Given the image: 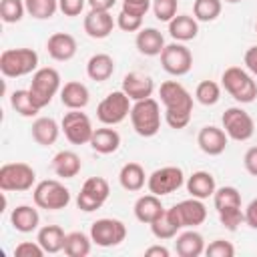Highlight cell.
I'll return each mask as SVG.
<instances>
[{
	"label": "cell",
	"instance_id": "cell-47",
	"mask_svg": "<svg viewBox=\"0 0 257 257\" xmlns=\"http://www.w3.org/2000/svg\"><path fill=\"white\" fill-rule=\"evenodd\" d=\"M243 165H245V171L251 175V177H257V147H249L243 155Z\"/></svg>",
	"mask_w": 257,
	"mask_h": 257
},
{
	"label": "cell",
	"instance_id": "cell-35",
	"mask_svg": "<svg viewBox=\"0 0 257 257\" xmlns=\"http://www.w3.org/2000/svg\"><path fill=\"white\" fill-rule=\"evenodd\" d=\"M90 247H92L90 235H86L82 231H70V233H66L62 251L68 257H86L90 253Z\"/></svg>",
	"mask_w": 257,
	"mask_h": 257
},
{
	"label": "cell",
	"instance_id": "cell-9",
	"mask_svg": "<svg viewBox=\"0 0 257 257\" xmlns=\"http://www.w3.org/2000/svg\"><path fill=\"white\" fill-rule=\"evenodd\" d=\"M221 124H223V131L227 133V137L237 143L249 141L255 133V122H253L251 114L241 106H229L221 116Z\"/></svg>",
	"mask_w": 257,
	"mask_h": 257
},
{
	"label": "cell",
	"instance_id": "cell-37",
	"mask_svg": "<svg viewBox=\"0 0 257 257\" xmlns=\"http://www.w3.org/2000/svg\"><path fill=\"white\" fill-rule=\"evenodd\" d=\"M223 0H195L193 2V16L199 22H213L221 16Z\"/></svg>",
	"mask_w": 257,
	"mask_h": 257
},
{
	"label": "cell",
	"instance_id": "cell-30",
	"mask_svg": "<svg viewBox=\"0 0 257 257\" xmlns=\"http://www.w3.org/2000/svg\"><path fill=\"white\" fill-rule=\"evenodd\" d=\"M88 145L98 155H112L120 147V135H118V131H114V128H110V126L104 124L100 128H94Z\"/></svg>",
	"mask_w": 257,
	"mask_h": 257
},
{
	"label": "cell",
	"instance_id": "cell-21",
	"mask_svg": "<svg viewBox=\"0 0 257 257\" xmlns=\"http://www.w3.org/2000/svg\"><path fill=\"white\" fill-rule=\"evenodd\" d=\"M62 126L52 118V116H38L32 120L30 126V135L34 139V143H38L40 147H50L58 141Z\"/></svg>",
	"mask_w": 257,
	"mask_h": 257
},
{
	"label": "cell",
	"instance_id": "cell-39",
	"mask_svg": "<svg viewBox=\"0 0 257 257\" xmlns=\"http://www.w3.org/2000/svg\"><path fill=\"white\" fill-rule=\"evenodd\" d=\"M26 14H30L36 20H48L58 10V0H24Z\"/></svg>",
	"mask_w": 257,
	"mask_h": 257
},
{
	"label": "cell",
	"instance_id": "cell-17",
	"mask_svg": "<svg viewBox=\"0 0 257 257\" xmlns=\"http://www.w3.org/2000/svg\"><path fill=\"white\" fill-rule=\"evenodd\" d=\"M76 50H78L76 38L68 32H54L46 40V52L52 60H58V62L72 60Z\"/></svg>",
	"mask_w": 257,
	"mask_h": 257
},
{
	"label": "cell",
	"instance_id": "cell-50",
	"mask_svg": "<svg viewBox=\"0 0 257 257\" xmlns=\"http://www.w3.org/2000/svg\"><path fill=\"white\" fill-rule=\"evenodd\" d=\"M145 255L147 257H169L171 251L165 245H151V247L145 249Z\"/></svg>",
	"mask_w": 257,
	"mask_h": 257
},
{
	"label": "cell",
	"instance_id": "cell-18",
	"mask_svg": "<svg viewBox=\"0 0 257 257\" xmlns=\"http://www.w3.org/2000/svg\"><path fill=\"white\" fill-rule=\"evenodd\" d=\"M173 207L177 211V217H179L183 229L185 227L187 229H195V227L203 225L205 219H207V207L203 205L201 199L189 197V199H185V201H181V203H177Z\"/></svg>",
	"mask_w": 257,
	"mask_h": 257
},
{
	"label": "cell",
	"instance_id": "cell-19",
	"mask_svg": "<svg viewBox=\"0 0 257 257\" xmlns=\"http://www.w3.org/2000/svg\"><path fill=\"white\" fill-rule=\"evenodd\" d=\"M120 90H124V94L137 102V100H143V98H149L153 96L155 92V82L149 74H143V72H128L124 74L122 78V86Z\"/></svg>",
	"mask_w": 257,
	"mask_h": 257
},
{
	"label": "cell",
	"instance_id": "cell-41",
	"mask_svg": "<svg viewBox=\"0 0 257 257\" xmlns=\"http://www.w3.org/2000/svg\"><path fill=\"white\" fill-rule=\"evenodd\" d=\"M153 14L159 22H171L177 16V8H179V0H153Z\"/></svg>",
	"mask_w": 257,
	"mask_h": 257
},
{
	"label": "cell",
	"instance_id": "cell-23",
	"mask_svg": "<svg viewBox=\"0 0 257 257\" xmlns=\"http://www.w3.org/2000/svg\"><path fill=\"white\" fill-rule=\"evenodd\" d=\"M135 46L145 56H161V52L167 44H165V36L161 34V30L149 26V28H141L137 32Z\"/></svg>",
	"mask_w": 257,
	"mask_h": 257
},
{
	"label": "cell",
	"instance_id": "cell-8",
	"mask_svg": "<svg viewBox=\"0 0 257 257\" xmlns=\"http://www.w3.org/2000/svg\"><path fill=\"white\" fill-rule=\"evenodd\" d=\"M133 100L124 94V90H112L108 92L96 106V118L106 124V126H114L118 122H122L128 114H131V104Z\"/></svg>",
	"mask_w": 257,
	"mask_h": 257
},
{
	"label": "cell",
	"instance_id": "cell-52",
	"mask_svg": "<svg viewBox=\"0 0 257 257\" xmlns=\"http://www.w3.org/2000/svg\"><path fill=\"white\" fill-rule=\"evenodd\" d=\"M225 2H229V4H237V2H241V0H225Z\"/></svg>",
	"mask_w": 257,
	"mask_h": 257
},
{
	"label": "cell",
	"instance_id": "cell-28",
	"mask_svg": "<svg viewBox=\"0 0 257 257\" xmlns=\"http://www.w3.org/2000/svg\"><path fill=\"white\" fill-rule=\"evenodd\" d=\"M169 34L177 42H189L199 34V20L191 14H177L169 22Z\"/></svg>",
	"mask_w": 257,
	"mask_h": 257
},
{
	"label": "cell",
	"instance_id": "cell-22",
	"mask_svg": "<svg viewBox=\"0 0 257 257\" xmlns=\"http://www.w3.org/2000/svg\"><path fill=\"white\" fill-rule=\"evenodd\" d=\"M185 187H187V193H189L191 197L201 199V201L213 197V193L217 191L215 177H213L209 171H195L193 175L187 177Z\"/></svg>",
	"mask_w": 257,
	"mask_h": 257
},
{
	"label": "cell",
	"instance_id": "cell-10",
	"mask_svg": "<svg viewBox=\"0 0 257 257\" xmlns=\"http://www.w3.org/2000/svg\"><path fill=\"white\" fill-rule=\"evenodd\" d=\"M110 195L108 181L104 177H90L82 183L80 193L76 195V207L84 213H92L100 209Z\"/></svg>",
	"mask_w": 257,
	"mask_h": 257
},
{
	"label": "cell",
	"instance_id": "cell-25",
	"mask_svg": "<svg viewBox=\"0 0 257 257\" xmlns=\"http://www.w3.org/2000/svg\"><path fill=\"white\" fill-rule=\"evenodd\" d=\"M135 217L137 221L145 223V225H151L155 219H159L163 213H165V207L161 203V197L149 193V195H141L137 201H135Z\"/></svg>",
	"mask_w": 257,
	"mask_h": 257
},
{
	"label": "cell",
	"instance_id": "cell-15",
	"mask_svg": "<svg viewBox=\"0 0 257 257\" xmlns=\"http://www.w3.org/2000/svg\"><path fill=\"white\" fill-rule=\"evenodd\" d=\"M82 26H84L86 36H90L94 40H102V38H108L112 34L116 20L112 18L110 10H88Z\"/></svg>",
	"mask_w": 257,
	"mask_h": 257
},
{
	"label": "cell",
	"instance_id": "cell-31",
	"mask_svg": "<svg viewBox=\"0 0 257 257\" xmlns=\"http://www.w3.org/2000/svg\"><path fill=\"white\" fill-rule=\"evenodd\" d=\"M112 72H114V60H112V56L106 54V52H96V54H92V56L88 58V62H86V74H88V78L94 80V82H104V80H108V78L112 76Z\"/></svg>",
	"mask_w": 257,
	"mask_h": 257
},
{
	"label": "cell",
	"instance_id": "cell-44",
	"mask_svg": "<svg viewBox=\"0 0 257 257\" xmlns=\"http://www.w3.org/2000/svg\"><path fill=\"white\" fill-rule=\"evenodd\" d=\"M14 255L16 257H42L46 253L38 241H22L14 247Z\"/></svg>",
	"mask_w": 257,
	"mask_h": 257
},
{
	"label": "cell",
	"instance_id": "cell-1",
	"mask_svg": "<svg viewBox=\"0 0 257 257\" xmlns=\"http://www.w3.org/2000/svg\"><path fill=\"white\" fill-rule=\"evenodd\" d=\"M159 96L165 106V122L175 131L185 128L193 114L191 92L177 80H165L159 88Z\"/></svg>",
	"mask_w": 257,
	"mask_h": 257
},
{
	"label": "cell",
	"instance_id": "cell-3",
	"mask_svg": "<svg viewBox=\"0 0 257 257\" xmlns=\"http://www.w3.org/2000/svg\"><path fill=\"white\" fill-rule=\"evenodd\" d=\"M131 124L139 137L151 139L161 131V104L149 96L143 100L133 102L131 108Z\"/></svg>",
	"mask_w": 257,
	"mask_h": 257
},
{
	"label": "cell",
	"instance_id": "cell-32",
	"mask_svg": "<svg viewBox=\"0 0 257 257\" xmlns=\"http://www.w3.org/2000/svg\"><path fill=\"white\" fill-rule=\"evenodd\" d=\"M64 239H66V233L60 225H44L38 229V235H36V241L40 243V247L44 249V253H60L64 249Z\"/></svg>",
	"mask_w": 257,
	"mask_h": 257
},
{
	"label": "cell",
	"instance_id": "cell-40",
	"mask_svg": "<svg viewBox=\"0 0 257 257\" xmlns=\"http://www.w3.org/2000/svg\"><path fill=\"white\" fill-rule=\"evenodd\" d=\"M26 4L24 0H0V18L4 24H16L24 18Z\"/></svg>",
	"mask_w": 257,
	"mask_h": 257
},
{
	"label": "cell",
	"instance_id": "cell-12",
	"mask_svg": "<svg viewBox=\"0 0 257 257\" xmlns=\"http://www.w3.org/2000/svg\"><path fill=\"white\" fill-rule=\"evenodd\" d=\"M183 185H185V173L181 167H175V165L161 167V169L153 171L147 179L149 193H153L157 197L171 195V193L179 191Z\"/></svg>",
	"mask_w": 257,
	"mask_h": 257
},
{
	"label": "cell",
	"instance_id": "cell-48",
	"mask_svg": "<svg viewBox=\"0 0 257 257\" xmlns=\"http://www.w3.org/2000/svg\"><path fill=\"white\" fill-rule=\"evenodd\" d=\"M243 62H245V68L257 76V46H249L245 50V56H243Z\"/></svg>",
	"mask_w": 257,
	"mask_h": 257
},
{
	"label": "cell",
	"instance_id": "cell-20",
	"mask_svg": "<svg viewBox=\"0 0 257 257\" xmlns=\"http://www.w3.org/2000/svg\"><path fill=\"white\" fill-rule=\"evenodd\" d=\"M88 100H90V92H88L86 84H82L80 80H68L62 84L60 102L68 110H82L88 104Z\"/></svg>",
	"mask_w": 257,
	"mask_h": 257
},
{
	"label": "cell",
	"instance_id": "cell-5",
	"mask_svg": "<svg viewBox=\"0 0 257 257\" xmlns=\"http://www.w3.org/2000/svg\"><path fill=\"white\" fill-rule=\"evenodd\" d=\"M60 82H62V80H60V72H58L56 68H52V66H42V68H38V70L32 74V80H30L28 90H30L34 102H36L40 108H44V106H48V104L52 102V98L60 92V88H62Z\"/></svg>",
	"mask_w": 257,
	"mask_h": 257
},
{
	"label": "cell",
	"instance_id": "cell-2",
	"mask_svg": "<svg viewBox=\"0 0 257 257\" xmlns=\"http://www.w3.org/2000/svg\"><path fill=\"white\" fill-rule=\"evenodd\" d=\"M38 70V52L34 48H6L0 52V72L6 78H20Z\"/></svg>",
	"mask_w": 257,
	"mask_h": 257
},
{
	"label": "cell",
	"instance_id": "cell-34",
	"mask_svg": "<svg viewBox=\"0 0 257 257\" xmlns=\"http://www.w3.org/2000/svg\"><path fill=\"white\" fill-rule=\"evenodd\" d=\"M10 106L14 108V112H18L20 116H24V118H32V116H36L42 108L34 102V98H32V94H30V90L28 88H18V90H14L12 94H10Z\"/></svg>",
	"mask_w": 257,
	"mask_h": 257
},
{
	"label": "cell",
	"instance_id": "cell-36",
	"mask_svg": "<svg viewBox=\"0 0 257 257\" xmlns=\"http://www.w3.org/2000/svg\"><path fill=\"white\" fill-rule=\"evenodd\" d=\"M213 203L217 213H225V211H233V209H241V193L235 187H219L213 193Z\"/></svg>",
	"mask_w": 257,
	"mask_h": 257
},
{
	"label": "cell",
	"instance_id": "cell-4",
	"mask_svg": "<svg viewBox=\"0 0 257 257\" xmlns=\"http://www.w3.org/2000/svg\"><path fill=\"white\" fill-rule=\"evenodd\" d=\"M221 86L241 104H249L257 98V82L253 74L241 66H229L221 74Z\"/></svg>",
	"mask_w": 257,
	"mask_h": 257
},
{
	"label": "cell",
	"instance_id": "cell-42",
	"mask_svg": "<svg viewBox=\"0 0 257 257\" xmlns=\"http://www.w3.org/2000/svg\"><path fill=\"white\" fill-rule=\"evenodd\" d=\"M205 255L207 257H233L235 255V247H233L231 241L215 239L209 245H205Z\"/></svg>",
	"mask_w": 257,
	"mask_h": 257
},
{
	"label": "cell",
	"instance_id": "cell-11",
	"mask_svg": "<svg viewBox=\"0 0 257 257\" xmlns=\"http://www.w3.org/2000/svg\"><path fill=\"white\" fill-rule=\"evenodd\" d=\"M90 239L94 245L98 247H116L120 245L124 239H126V225L118 219H112V217H102V219H96L92 225H90Z\"/></svg>",
	"mask_w": 257,
	"mask_h": 257
},
{
	"label": "cell",
	"instance_id": "cell-46",
	"mask_svg": "<svg viewBox=\"0 0 257 257\" xmlns=\"http://www.w3.org/2000/svg\"><path fill=\"white\" fill-rule=\"evenodd\" d=\"M151 6H153V0H122V8L120 10L145 18V14L151 10Z\"/></svg>",
	"mask_w": 257,
	"mask_h": 257
},
{
	"label": "cell",
	"instance_id": "cell-24",
	"mask_svg": "<svg viewBox=\"0 0 257 257\" xmlns=\"http://www.w3.org/2000/svg\"><path fill=\"white\" fill-rule=\"evenodd\" d=\"M175 251H177L179 257H199V255L205 253V239L199 231L187 229L183 233H177Z\"/></svg>",
	"mask_w": 257,
	"mask_h": 257
},
{
	"label": "cell",
	"instance_id": "cell-51",
	"mask_svg": "<svg viewBox=\"0 0 257 257\" xmlns=\"http://www.w3.org/2000/svg\"><path fill=\"white\" fill-rule=\"evenodd\" d=\"M86 2L90 10H110L116 4V0H86Z\"/></svg>",
	"mask_w": 257,
	"mask_h": 257
},
{
	"label": "cell",
	"instance_id": "cell-53",
	"mask_svg": "<svg viewBox=\"0 0 257 257\" xmlns=\"http://www.w3.org/2000/svg\"><path fill=\"white\" fill-rule=\"evenodd\" d=\"M255 32H257V22H255Z\"/></svg>",
	"mask_w": 257,
	"mask_h": 257
},
{
	"label": "cell",
	"instance_id": "cell-27",
	"mask_svg": "<svg viewBox=\"0 0 257 257\" xmlns=\"http://www.w3.org/2000/svg\"><path fill=\"white\" fill-rule=\"evenodd\" d=\"M50 167H52L56 177H60V179H74L80 173V169H82V161H80V157L74 151H58L52 157Z\"/></svg>",
	"mask_w": 257,
	"mask_h": 257
},
{
	"label": "cell",
	"instance_id": "cell-16",
	"mask_svg": "<svg viewBox=\"0 0 257 257\" xmlns=\"http://www.w3.org/2000/svg\"><path fill=\"white\" fill-rule=\"evenodd\" d=\"M227 143H229V137H227V133L223 131V126L219 128V126H215V124H207V126H203V128L199 131V135H197V145H199V149H201L205 155H209V157H217V155L225 153Z\"/></svg>",
	"mask_w": 257,
	"mask_h": 257
},
{
	"label": "cell",
	"instance_id": "cell-14",
	"mask_svg": "<svg viewBox=\"0 0 257 257\" xmlns=\"http://www.w3.org/2000/svg\"><path fill=\"white\" fill-rule=\"evenodd\" d=\"M62 133L70 145H88L94 133L92 122L86 112L82 110H68L60 120Z\"/></svg>",
	"mask_w": 257,
	"mask_h": 257
},
{
	"label": "cell",
	"instance_id": "cell-26",
	"mask_svg": "<svg viewBox=\"0 0 257 257\" xmlns=\"http://www.w3.org/2000/svg\"><path fill=\"white\" fill-rule=\"evenodd\" d=\"M181 229H183V225H181V221H179V217H177L175 207L165 209V213H163L159 219H155V221L151 223V233H153L159 241L175 239Z\"/></svg>",
	"mask_w": 257,
	"mask_h": 257
},
{
	"label": "cell",
	"instance_id": "cell-13",
	"mask_svg": "<svg viewBox=\"0 0 257 257\" xmlns=\"http://www.w3.org/2000/svg\"><path fill=\"white\" fill-rule=\"evenodd\" d=\"M161 66L171 76H185L193 68V54L185 42H171L161 52Z\"/></svg>",
	"mask_w": 257,
	"mask_h": 257
},
{
	"label": "cell",
	"instance_id": "cell-33",
	"mask_svg": "<svg viewBox=\"0 0 257 257\" xmlns=\"http://www.w3.org/2000/svg\"><path fill=\"white\" fill-rule=\"evenodd\" d=\"M147 179H149V177L145 175V169H143L139 163H126V165H122L120 171H118V183H120V187H122L124 191H128V193L141 191V189L145 187Z\"/></svg>",
	"mask_w": 257,
	"mask_h": 257
},
{
	"label": "cell",
	"instance_id": "cell-43",
	"mask_svg": "<svg viewBox=\"0 0 257 257\" xmlns=\"http://www.w3.org/2000/svg\"><path fill=\"white\" fill-rule=\"evenodd\" d=\"M116 26L122 32H139L143 28V16H137V14L120 10L118 16H116Z\"/></svg>",
	"mask_w": 257,
	"mask_h": 257
},
{
	"label": "cell",
	"instance_id": "cell-45",
	"mask_svg": "<svg viewBox=\"0 0 257 257\" xmlns=\"http://www.w3.org/2000/svg\"><path fill=\"white\" fill-rule=\"evenodd\" d=\"M86 4H88L86 0H58V10L64 16L74 18V16H80L82 14V10H84Z\"/></svg>",
	"mask_w": 257,
	"mask_h": 257
},
{
	"label": "cell",
	"instance_id": "cell-7",
	"mask_svg": "<svg viewBox=\"0 0 257 257\" xmlns=\"http://www.w3.org/2000/svg\"><path fill=\"white\" fill-rule=\"evenodd\" d=\"M36 185V171L26 163H4L0 167V189L4 193H24Z\"/></svg>",
	"mask_w": 257,
	"mask_h": 257
},
{
	"label": "cell",
	"instance_id": "cell-49",
	"mask_svg": "<svg viewBox=\"0 0 257 257\" xmlns=\"http://www.w3.org/2000/svg\"><path fill=\"white\" fill-rule=\"evenodd\" d=\"M245 223L251 227V229H257V197L247 205L245 209Z\"/></svg>",
	"mask_w": 257,
	"mask_h": 257
},
{
	"label": "cell",
	"instance_id": "cell-6",
	"mask_svg": "<svg viewBox=\"0 0 257 257\" xmlns=\"http://www.w3.org/2000/svg\"><path fill=\"white\" fill-rule=\"evenodd\" d=\"M32 199H34V205L38 209L60 211V209H66L68 207V203H70V191H68V187H64L56 179H44V181H40V183L34 185Z\"/></svg>",
	"mask_w": 257,
	"mask_h": 257
},
{
	"label": "cell",
	"instance_id": "cell-29",
	"mask_svg": "<svg viewBox=\"0 0 257 257\" xmlns=\"http://www.w3.org/2000/svg\"><path fill=\"white\" fill-rule=\"evenodd\" d=\"M10 225L18 233H32L40 225V215L38 209L32 205H18L10 213Z\"/></svg>",
	"mask_w": 257,
	"mask_h": 257
},
{
	"label": "cell",
	"instance_id": "cell-38",
	"mask_svg": "<svg viewBox=\"0 0 257 257\" xmlns=\"http://www.w3.org/2000/svg\"><path fill=\"white\" fill-rule=\"evenodd\" d=\"M195 100L203 106H213L221 100V86L215 80H201L195 88Z\"/></svg>",
	"mask_w": 257,
	"mask_h": 257
}]
</instances>
